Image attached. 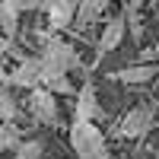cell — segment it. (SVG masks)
I'll return each instance as SVG.
<instances>
[{
    "instance_id": "6da1fadb",
    "label": "cell",
    "mask_w": 159,
    "mask_h": 159,
    "mask_svg": "<svg viewBox=\"0 0 159 159\" xmlns=\"http://www.w3.org/2000/svg\"><path fill=\"white\" fill-rule=\"evenodd\" d=\"M38 61H42V80L51 73H73L80 67V54L61 38H45V48L38 54Z\"/></svg>"
},
{
    "instance_id": "7a4b0ae2",
    "label": "cell",
    "mask_w": 159,
    "mask_h": 159,
    "mask_svg": "<svg viewBox=\"0 0 159 159\" xmlns=\"http://www.w3.org/2000/svg\"><path fill=\"white\" fill-rule=\"evenodd\" d=\"M70 147L80 159H108L105 150V134L92 121H73L70 127Z\"/></svg>"
},
{
    "instance_id": "3957f363",
    "label": "cell",
    "mask_w": 159,
    "mask_h": 159,
    "mask_svg": "<svg viewBox=\"0 0 159 159\" xmlns=\"http://www.w3.org/2000/svg\"><path fill=\"white\" fill-rule=\"evenodd\" d=\"M153 121H156V108L140 105V108H130L121 121H118L115 134L121 137V140H137V137H143V134L153 127Z\"/></svg>"
},
{
    "instance_id": "277c9868",
    "label": "cell",
    "mask_w": 159,
    "mask_h": 159,
    "mask_svg": "<svg viewBox=\"0 0 159 159\" xmlns=\"http://www.w3.org/2000/svg\"><path fill=\"white\" fill-rule=\"evenodd\" d=\"M29 111L35 121H42L48 127H61V111H57V99L54 92H48L45 86H32V96H29Z\"/></svg>"
},
{
    "instance_id": "5b68a950",
    "label": "cell",
    "mask_w": 159,
    "mask_h": 159,
    "mask_svg": "<svg viewBox=\"0 0 159 159\" xmlns=\"http://www.w3.org/2000/svg\"><path fill=\"white\" fill-rule=\"evenodd\" d=\"M7 86H16V89L42 86V61L38 57H19V67L7 76Z\"/></svg>"
},
{
    "instance_id": "8992f818",
    "label": "cell",
    "mask_w": 159,
    "mask_h": 159,
    "mask_svg": "<svg viewBox=\"0 0 159 159\" xmlns=\"http://www.w3.org/2000/svg\"><path fill=\"white\" fill-rule=\"evenodd\" d=\"M156 76H159V67H156V64H147V61L134 64V67H121V70H115V73H111V80H118V83H127V86L153 83Z\"/></svg>"
},
{
    "instance_id": "52a82bcc",
    "label": "cell",
    "mask_w": 159,
    "mask_h": 159,
    "mask_svg": "<svg viewBox=\"0 0 159 159\" xmlns=\"http://www.w3.org/2000/svg\"><path fill=\"white\" fill-rule=\"evenodd\" d=\"M48 13V22H51V29H67V25L73 22V13H76V0H45V7Z\"/></svg>"
},
{
    "instance_id": "ba28073f",
    "label": "cell",
    "mask_w": 159,
    "mask_h": 159,
    "mask_svg": "<svg viewBox=\"0 0 159 159\" xmlns=\"http://www.w3.org/2000/svg\"><path fill=\"white\" fill-rule=\"evenodd\" d=\"M76 102H73V121H92L99 115V99H96V89L92 83H86L80 92H73Z\"/></svg>"
},
{
    "instance_id": "9c48e42d",
    "label": "cell",
    "mask_w": 159,
    "mask_h": 159,
    "mask_svg": "<svg viewBox=\"0 0 159 159\" xmlns=\"http://www.w3.org/2000/svg\"><path fill=\"white\" fill-rule=\"evenodd\" d=\"M124 29H127V22H124V16H115V19H108L105 22V29H102V38H99V57H105V54H111V51L124 42Z\"/></svg>"
},
{
    "instance_id": "30bf717a",
    "label": "cell",
    "mask_w": 159,
    "mask_h": 159,
    "mask_svg": "<svg viewBox=\"0 0 159 159\" xmlns=\"http://www.w3.org/2000/svg\"><path fill=\"white\" fill-rule=\"evenodd\" d=\"M105 3H108V0H76V13H73L76 25H89L92 19H99Z\"/></svg>"
},
{
    "instance_id": "8fae6325",
    "label": "cell",
    "mask_w": 159,
    "mask_h": 159,
    "mask_svg": "<svg viewBox=\"0 0 159 159\" xmlns=\"http://www.w3.org/2000/svg\"><path fill=\"white\" fill-rule=\"evenodd\" d=\"M0 29L7 38H16L19 29V10L13 7V0H0Z\"/></svg>"
},
{
    "instance_id": "7c38bea8",
    "label": "cell",
    "mask_w": 159,
    "mask_h": 159,
    "mask_svg": "<svg viewBox=\"0 0 159 159\" xmlns=\"http://www.w3.org/2000/svg\"><path fill=\"white\" fill-rule=\"evenodd\" d=\"M42 86L48 89V92H54V96H73V83L67 80V73H51V76H45L42 80Z\"/></svg>"
},
{
    "instance_id": "4fadbf2b",
    "label": "cell",
    "mask_w": 159,
    "mask_h": 159,
    "mask_svg": "<svg viewBox=\"0 0 159 159\" xmlns=\"http://www.w3.org/2000/svg\"><path fill=\"white\" fill-rule=\"evenodd\" d=\"M13 150H16V159H42V143L38 140H19Z\"/></svg>"
},
{
    "instance_id": "5bb4252c",
    "label": "cell",
    "mask_w": 159,
    "mask_h": 159,
    "mask_svg": "<svg viewBox=\"0 0 159 159\" xmlns=\"http://www.w3.org/2000/svg\"><path fill=\"white\" fill-rule=\"evenodd\" d=\"M0 115H3V121H7V124H10V121H16V115H19V108H16V102H13L10 92H0Z\"/></svg>"
},
{
    "instance_id": "9a60e30c",
    "label": "cell",
    "mask_w": 159,
    "mask_h": 159,
    "mask_svg": "<svg viewBox=\"0 0 159 159\" xmlns=\"http://www.w3.org/2000/svg\"><path fill=\"white\" fill-rule=\"evenodd\" d=\"M16 143H19L16 130H13L10 124H7V127H0V147H10V150H13V147H16Z\"/></svg>"
},
{
    "instance_id": "2e32d148",
    "label": "cell",
    "mask_w": 159,
    "mask_h": 159,
    "mask_svg": "<svg viewBox=\"0 0 159 159\" xmlns=\"http://www.w3.org/2000/svg\"><path fill=\"white\" fill-rule=\"evenodd\" d=\"M13 7H16L19 13H35L45 7V0H13Z\"/></svg>"
},
{
    "instance_id": "e0dca14e",
    "label": "cell",
    "mask_w": 159,
    "mask_h": 159,
    "mask_svg": "<svg viewBox=\"0 0 159 159\" xmlns=\"http://www.w3.org/2000/svg\"><path fill=\"white\" fill-rule=\"evenodd\" d=\"M140 61H147V64H150V61H159V51H156V48H147V51H140Z\"/></svg>"
},
{
    "instance_id": "ac0fdd59",
    "label": "cell",
    "mask_w": 159,
    "mask_h": 159,
    "mask_svg": "<svg viewBox=\"0 0 159 159\" xmlns=\"http://www.w3.org/2000/svg\"><path fill=\"white\" fill-rule=\"evenodd\" d=\"M7 51H13V38H7L0 32V54H7Z\"/></svg>"
},
{
    "instance_id": "d6986e66",
    "label": "cell",
    "mask_w": 159,
    "mask_h": 159,
    "mask_svg": "<svg viewBox=\"0 0 159 159\" xmlns=\"http://www.w3.org/2000/svg\"><path fill=\"white\" fill-rule=\"evenodd\" d=\"M137 3H143V0H137Z\"/></svg>"
}]
</instances>
